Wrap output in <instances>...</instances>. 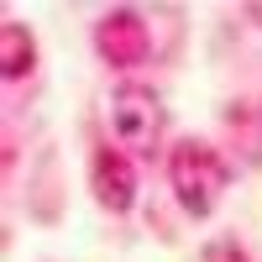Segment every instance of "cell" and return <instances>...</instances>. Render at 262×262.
<instances>
[{
  "mask_svg": "<svg viewBox=\"0 0 262 262\" xmlns=\"http://www.w3.org/2000/svg\"><path fill=\"white\" fill-rule=\"evenodd\" d=\"M168 179H173L179 205L205 221V215H215L221 194L231 189V168H226V158L210 142H179L173 158H168Z\"/></svg>",
  "mask_w": 262,
  "mask_h": 262,
  "instance_id": "6da1fadb",
  "label": "cell"
},
{
  "mask_svg": "<svg viewBox=\"0 0 262 262\" xmlns=\"http://www.w3.org/2000/svg\"><path fill=\"white\" fill-rule=\"evenodd\" d=\"M111 137L121 152H137V158H152L163 142V105L147 84H116L111 95Z\"/></svg>",
  "mask_w": 262,
  "mask_h": 262,
  "instance_id": "7a4b0ae2",
  "label": "cell"
},
{
  "mask_svg": "<svg viewBox=\"0 0 262 262\" xmlns=\"http://www.w3.org/2000/svg\"><path fill=\"white\" fill-rule=\"evenodd\" d=\"M95 48L105 63H116V69H137V63L147 58L152 48V37H147V21L131 11V6H116V11H105L95 21Z\"/></svg>",
  "mask_w": 262,
  "mask_h": 262,
  "instance_id": "3957f363",
  "label": "cell"
},
{
  "mask_svg": "<svg viewBox=\"0 0 262 262\" xmlns=\"http://www.w3.org/2000/svg\"><path fill=\"white\" fill-rule=\"evenodd\" d=\"M90 184H95V200L111 210V215H126L131 205H137V163L126 158V152L111 142V147H95L90 158Z\"/></svg>",
  "mask_w": 262,
  "mask_h": 262,
  "instance_id": "277c9868",
  "label": "cell"
},
{
  "mask_svg": "<svg viewBox=\"0 0 262 262\" xmlns=\"http://www.w3.org/2000/svg\"><path fill=\"white\" fill-rule=\"evenodd\" d=\"M32 69H37V42H32V32L21 27V21H6V27H0V74L16 84V79H27Z\"/></svg>",
  "mask_w": 262,
  "mask_h": 262,
  "instance_id": "5b68a950",
  "label": "cell"
},
{
  "mask_svg": "<svg viewBox=\"0 0 262 262\" xmlns=\"http://www.w3.org/2000/svg\"><path fill=\"white\" fill-rule=\"evenodd\" d=\"M205 262H242V252H236L231 242H215V247L205 252Z\"/></svg>",
  "mask_w": 262,
  "mask_h": 262,
  "instance_id": "8992f818",
  "label": "cell"
}]
</instances>
